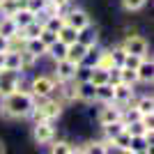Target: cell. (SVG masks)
<instances>
[{
	"mask_svg": "<svg viewBox=\"0 0 154 154\" xmlns=\"http://www.w3.org/2000/svg\"><path fill=\"white\" fill-rule=\"evenodd\" d=\"M35 94L30 90H14L9 94L2 97V103H0V115L5 120H19V117H30L32 108H35Z\"/></svg>",
	"mask_w": 154,
	"mask_h": 154,
	"instance_id": "cell-1",
	"label": "cell"
},
{
	"mask_svg": "<svg viewBox=\"0 0 154 154\" xmlns=\"http://www.w3.org/2000/svg\"><path fill=\"white\" fill-rule=\"evenodd\" d=\"M60 115H62V103H60L58 99H51V97L37 99V103H35V108H32V113H30L32 122H42V120L53 122V120H58Z\"/></svg>",
	"mask_w": 154,
	"mask_h": 154,
	"instance_id": "cell-2",
	"label": "cell"
},
{
	"mask_svg": "<svg viewBox=\"0 0 154 154\" xmlns=\"http://www.w3.org/2000/svg\"><path fill=\"white\" fill-rule=\"evenodd\" d=\"M21 83H23L21 71L7 69V67H2V69H0V97H5V94H9V92L19 90Z\"/></svg>",
	"mask_w": 154,
	"mask_h": 154,
	"instance_id": "cell-3",
	"label": "cell"
},
{
	"mask_svg": "<svg viewBox=\"0 0 154 154\" xmlns=\"http://www.w3.org/2000/svg\"><path fill=\"white\" fill-rule=\"evenodd\" d=\"M53 90H55V78L53 76H35L30 83V92L35 94V99L51 97Z\"/></svg>",
	"mask_w": 154,
	"mask_h": 154,
	"instance_id": "cell-4",
	"label": "cell"
},
{
	"mask_svg": "<svg viewBox=\"0 0 154 154\" xmlns=\"http://www.w3.org/2000/svg\"><path fill=\"white\" fill-rule=\"evenodd\" d=\"M32 138L37 145H48V143L55 138V127L48 120H42V122H35L32 127Z\"/></svg>",
	"mask_w": 154,
	"mask_h": 154,
	"instance_id": "cell-5",
	"label": "cell"
},
{
	"mask_svg": "<svg viewBox=\"0 0 154 154\" xmlns=\"http://www.w3.org/2000/svg\"><path fill=\"white\" fill-rule=\"evenodd\" d=\"M122 48H124L127 53L138 55V58H145V55H147V51H149V44H147V39L140 37V35H127Z\"/></svg>",
	"mask_w": 154,
	"mask_h": 154,
	"instance_id": "cell-6",
	"label": "cell"
},
{
	"mask_svg": "<svg viewBox=\"0 0 154 154\" xmlns=\"http://www.w3.org/2000/svg\"><path fill=\"white\" fill-rule=\"evenodd\" d=\"M134 85H127V83H115L113 85V103H117L120 108L129 106L134 101Z\"/></svg>",
	"mask_w": 154,
	"mask_h": 154,
	"instance_id": "cell-7",
	"label": "cell"
},
{
	"mask_svg": "<svg viewBox=\"0 0 154 154\" xmlns=\"http://www.w3.org/2000/svg\"><path fill=\"white\" fill-rule=\"evenodd\" d=\"M64 23H69L71 28H76L78 32H85L90 28V16L85 9H71L64 14Z\"/></svg>",
	"mask_w": 154,
	"mask_h": 154,
	"instance_id": "cell-8",
	"label": "cell"
},
{
	"mask_svg": "<svg viewBox=\"0 0 154 154\" xmlns=\"http://www.w3.org/2000/svg\"><path fill=\"white\" fill-rule=\"evenodd\" d=\"M76 69H78V64L69 62V60L64 58V60H58L55 62V83H64V81H74V76H76Z\"/></svg>",
	"mask_w": 154,
	"mask_h": 154,
	"instance_id": "cell-9",
	"label": "cell"
},
{
	"mask_svg": "<svg viewBox=\"0 0 154 154\" xmlns=\"http://www.w3.org/2000/svg\"><path fill=\"white\" fill-rule=\"evenodd\" d=\"M90 44H92V42H83V39L78 37L74 44L67 46V60L74 62V64H81V62H83V58H85V53H88V46H90Z\"/></svg>",
	"mask_w": 154,
	"mask_h": 154,
	"instance_id": "cell-10",
	"label": "cell"
},
{
	"mask_svg": "<svg viewBox=\"0 0 154 154\" xmlns=\"http://www.w3.org/2000/svg\"><path fill=\"white\" fill-rule=\"evenodd\" d=\"M122 120V108L117 103H103V108L99 110V124H110V122H117Z\"/></svg>",
	"mask_w": 154,
	"mask_h": 154,
	"instance_id": "cell-11",
	"label": "cell"
},
{
	"mask_svg": "<svg viewBox=\"0 0 154 154\" xmlns=\"http://www.w3.org/2000/svg\"><path fill=\"white\" fill-rule=\"evenodd\" d=\"M136 76H138V83H152L154 78V62L152 58H140V62H138V67H136Z\"/></svg>",
	"mask_w": 154,
	"mask_h": 154,
	"instance_id": "cell-12",
	"label": "cell"
},
{
	"mask_svg": "<svg viewBox=\"0 0 154 154\" xmlns=\"http://www.w3.org/2000/svg\"><path fill=\"white\" fill-rule=\"evenodd\" d=\"M76 99L78 101H85V103H92L94 101V85H92L90 81L76 83Z\"/></svg>",
	"mask_w": 154,
	"mask_h": 154,
	"instance_id": "cell-13",
	"label": "cell"
},
{
	"mask_svg": "<svg viewBox=\"0 0 154 154\" xmlns=\"http://www.w3.org/2000/svg\"><path fill=\"white\" fill-rule=\"evenodd\" d=\"M0 35H2V37H7L9 42L19 35V28H16V23H14V19H12V16H7V14H2V16H0Z\"/></svg>",
	"mask_w": 154,
	"mask_h": 154,
	"instance_id": "cell-14",
	"label": "cell"
},
{
	"mask_svg": "<svg viewBox=\"0 0 154 154\" xmlns=\"http://www.w3.org/2000/svg\"><path fill=\"white\" fill-rule=\"evenodd\" d=\"M12 19H14V23H16V28H26L28 23H32V21L37 19V14L35 12H30L28 7H21V9H16V12L12 14Z\"/></svg>",
	"mask_w": 154,
	"mask_h": 154,
	"instance_id": "cell-15",
	"label": "cell"
},
{
	"mask_svg": "<svg viewBox=\"0 0 154 154\" xmlns=\"http://www.w3.org/2000/svg\"><path fill=\"white\" fill-rule=\"evenodd\" d=\"M78 37H81V32H78L76 28H71L69 23H64V26L58 30V42H62V44H67V46L74 44Z\"/></svg>",
	"mask_w": 154,
	"mask_h": 154,
	"instance_id": "cell-16",
	"label": "cell"
},
{
	"mask_svg": "<svg viewBox=\"0 0 154 154\" xmlns=\"http://www.w3.org/2000/svg\"><path fill=\"white\" fill-rule=\"evenodd\" d=\"M129 152H152V140L147 136H131V145H129Z\"/></svg>",
	"mask_w": 154,
	"mask_h": 154,
	"instance_id": "cell-17",
	"label": "cell"
},
{
	"mask_svg": "<svg viewBox=\"0 0 154 154\" xmlns=\"http://www.w3.org/2000/svg\"><path fill=\"white\" fill-rule=\"evenodd\" d=\"M42 26H44L46 30L58 32L60 28L64 26V14H62V12H58V14H48V16H44V19H42Z\"/></svg>",
	"mask_w": 154,
	"mask_h": 154,
	"instance_id": "cell-18",
	"label": "cell"
},
{
	"mask_svg": "<svg viewBox=\"0 0 154 154\" xmlns=\"http://www.w3.org/2000/svg\"><path fill=\"white\" fill-rule=\"evenodd\" d=\"M94 101H99V103H113V85H110V83L97 85V88H94Z\"/></svg>",
	"mask_w": 154,
	"mask_h": 154,
	"instance_id": "cell-19",
	"label": "cell"
},
{
	"mask_svg": "<svg viewBox=\"0 0 154 154\" xmlns=\"http://www.w3.org/2000/svg\"><path fill=\"white\" fill-rule=\"evenodd\" d=\"M23 48H26V51H30L32 55H37V58H42V55H46V46L42 44V39H39V37L26 39V42H23Z\"/></svg>",
	"mask_w": 154,
	"mask_h": 154,
	"instance_id": "cell-20",
	"label": "cell"
},
{
	"mask_svg": "<svg viewBox=\"0 0 154 154\" xmlns=\"http://www.w3.org/2000/svg\"><path fill=\"white\" fill-rule=\"evenodd\" d=\"M110 147L113 149H122V152H129V145H131V136L127 134V131H122V134H117L115 138H110Z\"/></svg>",
	"mask_w": 154,
	"mask_h": 154,
	"instance_id": "cell-21",
	"label": "cell"
},
{
	"mask_svg": "<svg viewBox=\"0 0 154 154\" xmlns=\"http://www.w3.org/2000/svg\"><path fill=\"white\" fill-rule=\"evenodd\" d=\"M134 106L138 108V113H140V115H152V113H154V99H152L149 94L140 97V99H136Z\"/></svg>",
	"mask_w": 154,
	"mask_h": 154,
	"instance_id": "cell-22",
	"label": "cell"
},
{
	"mask_svg": "<svg viewBox=\"0 0 154 154\" xmlns=\"http://www.w3.org/2000/svg\"><path fill=\"white\" fill-rule=\"evenodd\" d=\"M46 55H51L53 62L64 60V58H67V44H62V42H55V44H51L48 48H46Z\"/></svg>",
	"mask_w": 154,
	"mask_h": 154,
	"instance_id": "cell-23",
	"label": "cell"
},
{
	"mask_svg": "<svg viewBox=\"0 0 154 154\" xmlns=\"http://www.w3.org/2000/svg\"><path fill=\"white\" fill-rule=\"evenodd\" d=\"M62 88H60V94H62L64 101H76V81L71 83V81H64V83H60Z\"/></svg>",
	"mask_w": 154,
	"mask_h": 154,
	"instance_id": "cell-24",
	"label": "cell"
},
{
	"mask_svg": "<svg viewBox=\"0 0 154 154\" xmlns=\"http://www.w3.org/2000/svg\"><path fill=\"white\" fill-rule=\"evenodd\" d=\"M124 131V122L122 120H117V122H110V124H103V134H106V140L110 138H115L117 134H122Z\"/></svg>",
	"mask_w": 154,
	"mask_h": 154,
	"instance_id": "cell-25",
	"label": "cell"
},
{
	"mask_svg": "<svg viewBox=\"0 0 154 154\" xmlns=\"http://www.w3.org/2000/svg\"><path fill=\"white\" fill-rule=\"evenodd\" d=\"M37 55H32L30 51H26V48H21V71H26V69H32L35 64H37Z\"/></svg>",
	"mask_w": 154,
	"mask_h": 154,
	"instance_id": "cell-26",
	"label": "cell"
},
{
	"mask_svg": "<svg viewBox=\"0 0 154 154\" xmlns=\"http://www.w3.org/2000/svg\"><path fill=\"white\" fill-rule=\"evenodd\" d=\"M120 83H127V85H136V83H138V76H136V69H129V67H120Z\"/></svg>",
	"mask_w": 154,
	"mask_h": 154,
	"instance_id": "cell-27",
	"label": "cell"
},
{
	"mask_svg": "<svg viewBox=\"0 0 154 154\" xmlns=\"http://www.w3.org/2000/svg\"><path fill=\"white\" fill-rule=\"evenodd\" d=\"M48 145H51L53 154H71V143H67V140H55V138H53Z\"/></svg>",
	"mask_w": 154,
	"mask_h": 154,
	"instance_id": "cell-28",
	"label": "cell"
},
{
	"mask_svg": "<svg viewBox=\"0 0 154 154\" xmlns=\"http://www.w3.org/2000/svg\"><path fill=\"white\" fill-rule=\"evenodd\" d=\"M110 60H113V67H122L124 62V55H127V51H124L122 46H115V48H110Z\"/></svg>",
	"mask_w": 154,
	"mask_h": 154,
	"instance_id": "cell-29",
	"label": "cell"
},
{
	"mask_svg": "<svg viewBox=\"0 0 154 154\" xmlns=\"http://www.w3.org/2000/svg\"><path fill=\"white\" fill-rule=\"evenodd\" d=\"M39 39H42V44L48 48L51 44H55L58 42V32H53V30H46V28H42V32H39Z\"/></svg>",
	"mask_w": 154,
	"mask_h": 154,
	"instance_id": "cell-30",
	"label": "cell"
},
{
	"mask_svg": "<svg viewBox=\"0 0 154 154\" xmlns=\"http://www.w3.org/2000/svg\"><path fill=\"white\" fill-rule=\"evenodd\" d=\"M145 2H147V0H122V7L127 12H138V9L145 7Z\"/></svg>",
	"mask_w": 154,
	"mask_h": 154,
	"instance_id": "cell-31",
	"label": "cell"
},
{
	"mask_svg": "<svg viewBox=\"0 0 154 154\" xmlns=\"http://www.w3.org/2000/svg\"><path fill=\"white\" fill-rule=\"evenodd\" d=\"M138 62H140V58H138V55H134V53H127V55H124V62H122V67L136 69V67H138Z\"/></svg>",
	"mask_w": 154,
	"mask_h": 154,
	"instance_id": "cell-32",
	"label": "cell"
},
{
	"mask_svg": "<svg viewBox=\"0 0 154 154\" xmlns=\"http://www.w3.org/2000/svg\"><path fill=\"white\" fill-rule=\"evenodd\" d=\"M7 48H12V42H9L7 37H2V35H0V51H7Z\"/></svg>",
	"mask_w": 154,
	"mask_h": 154,
	"instance_id": "cell-33",
	"label": "cell"
},
{
	"mask_svg": "<svg viewBox=\"0 0 154 154\" xmlns=\"http://www.w3.org/2000/svg\"><path fill=\"white\" fill-rule=\"evenodd\" d=\"M5 67V51H0V69Z\"/></svg>",
	"mask_w": 154,
	"mask_h": 154,
	"instance_id": "cell-34",
	"label": "cell"
},
{
	"mask_svg": "<svg viewBox=\"0 0 154 154\" xmlns=\"http://www.w3.org/2000/svg\"><path fill=\"white\" fill-rule=\"evenodd\" d=\"M0 154H5V143L0 140Z\"/></svg>",
	"mask_w": 154,
	"mask_h": 154,
	"instance_id": "cell-35",
	"label": "cell"
},
{
	"mask_svg": "<svg viewBox=\"0 0 154 154\" xmlns=\"http://www.w3.org/2000/svg\"><path fill=\"white\" fill-rule=\"evenodd\" d=\"M0 2H2V0H0Z\"/></svg>",
	"mask_w": 154,
	"mask_h": 154,
	"instance_id": "cell-36",
	"label": "cell"
}]
</instances>
